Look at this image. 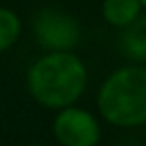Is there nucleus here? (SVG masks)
Wrapping results in <instances>:
<instances>
[{
  "label": "nucleus",
  "mask_w": 146,
  "mask_h": 146,
  "mask_svg": "<svg viewBox=\"0 0 146 146\" xmlns=\"http://www.w3.org/2000/svg\"><path fill=\"white\" fill-rule=\"evenodd\" d=\"M88 84V70L72 50L46 52L26 72V88L32 100L44 108L60 110L80 100Z\"/></svg>",
  "instance_id": "1"
},
{
  "label": "nucleus",
  "mask_w": 146,
  "mask_h": 146,
  "mask_svg": "<svg viewBox=\"0 0 146 146\" xmlns=\"http://www.w3.org/2000/svg\"><path fill=\"white\" fill-rule=\"evenodd\" d=\"M96 106L100 116L116 128L146 124V68L126 64L110 72L98 88Z\"/></svg>",
  "instance_id": "2"
},
{
  "label": "nucleus",
  "mask_w": 146,
  "mask_h": 146,
  "mask_svg": "<svg viewBox=\"0 0 146 146\" xmlns=\"http://www.w3.org/2000/svg\"><path fill=\"white\" fill-rule=\"evenodd\" d=\"M52 134L60 146H98L102 128L90 110L72 104L56 110L52 120Z\"/></svg>",
  "instance_id": "3"
},
{
  "label": "nucleus",
  "mask_w": 146,
  "mask_h": 146,
  "mask_svg": "<svg viewBox=\"0 0 146 146\" xmlns=\"http://www.w3.org/2000/svg\"><path fill=\"white\" fill-rule=\"evenodd\" d=\"M32 28L38 44L48 52L72 50L80 40V24L76 18L56 8L40 10L32 20Z\"/></svg>",
  "instance_id": "4"
},
{
  "label": "nucleus",
  "mask_w": 146,
  "mask_h": 146,
  "mask_svg": "<svg viewBox=\"0 0 146 146\" xmlns=\"http://www.w3.org/2000/svg\"><path fill=\"white\" fill-rule=\"evenodd\" d=\"M140 14V0H104L102 2V18L114 28L130 26Z\"/></svg>",
  "instance_id": "5"
},
{
  "label": "nucleus",
  "mask_w": 146,
  "mask_h": 146,
  "mask_svg": "<svg viewBox=\"0 0 146 146\" xmlns=\"http://www.w3.org/2000/svg\"><path fill=\"white\" fill-rule=\"evenodd\" d=\"M122 50L132 60H146V16H138L130 26L122 28Z\"/></svg>",
  "instance_id": "6"
},
{
  "label": "nucleus",
  "mask_w": 146,
  "mask_h": 146,
  "mask_svg": "<svg viewBox=\"0 0 146 146\" xmlns=\"http://www.w3.org/2000/svg\"><path fill=\"white\" fill-rule=\"evenodd\" d=\"M20 32H22L20 16L10 8L0 6V54L18 42Z\"/></svg>",
  "instance_id": "7"
},
{
  "label": "nucleus",
  "mask_w": 146,
  "mask_h": 146,
  "mask_svg": "<svg viewBox=\"0 0 146 146\" xmlns=\"http://www.w3.org/2000/svg\"><path fill=\"white\" fill-rule=\"evenodd\" d=\"M24 146H46V144H42V142H30V144H24Z\"/></svg>",
  "instance_id": "8"
},
{
  "label": "nucleus",
  "mask_w": 146,
  "mask_h": 146,
  "mask_svg": "<svg viewBox=\"0 0 146 146\" xmlns=\"http://www.w3.org/2000/svg\"><path fill=\"white\" fill-rule=\"evenodd\" d=\"M140 4H142V10H146V0H140Z\"/></svg>",
  "instance_id": "9"
}]
</instances>
